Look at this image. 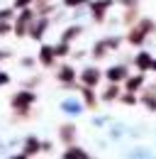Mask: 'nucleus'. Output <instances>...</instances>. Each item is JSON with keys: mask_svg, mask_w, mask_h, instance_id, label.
I'll return each mask as SVG.
<instances>
[{"mask_svg": "<svg viewBox=\"0 0 156 159\" xmlns=\"http://www.w3.org/2000/svg\"><path fill=\"white\" fill-rule=\"evenodd\" d=\"M119 93H122L119 83H112V81H110V86L102 91V96H100V98L105 100V103H112V100H119Z\"/></svg>", "mask_w": 156, "mask_h": 159, "instance_id": "nucleus-10", "label": "nucleus"}, {"mask_svg": "<svg viewBox=\"0 0 156 159\" xmlns=\"http://www.w3.org/2000/svg\"><path fill=\"white\" fill-rule=\"evenodd\" d=\"M127 76H129V71H127L124 64H115V66H110V69L105 71V79L112 81V83H122Z\"/></svg>", "mask_w": 156, "mask_h": 159, "instance_id": "nucleus-5", "label": "nucleus"}, {"mask_svg": "<svg viewBox=\"0 0 156 159\" xmlns=\"http://www.w3.org/2000/svg\"><path fill=\"white\" fill-rule=\"evenodd\" d=\"M7 32H10V25H7L5 20H0V37H2V34H7Z\"/></svg>", "mask_w": 156, "mask_h": 159, "instance_id": "nucleus-26", "label": "nucleus"}, {"mask_svg": "<svg viewBox=\"0 0 156 159\" xmlns=\"http://www.w3.org/2000/svg\"><path fill=\"white\" fill-rule=\"evenodd\" d=\"M56 76H58V81H61V83H73V79H76V71H73L71 66H61Z\"/></svg>", "mask_w": 156, "mask_h": 159, "instance_id": "nucleus-15", "label": "nucleus"}, {"mask_svg": "<svg viewBox=\"0 0 156 159\" xmlns=\"http://www.w3.org/2000/svg\"><path fill=\"white\" fill-rule=\"evenodd\" d=\"M139 100L146 105V110L156 113V86H151V88H149V91H146V93H144V96H141Z\"/></svg>", "mask_w": 156, "mask_h": 159, "instance_id": "nucleus-12", "label": "nucleus"}, {"mask_svg": "<svg viewBox=\"0 0 156 159\" xmlns=\"http://www.w3.org/2000/svg\"><path fill=\"white\" fill-rule=\"evenodd\" d=\"M54 57H56V54H54V47H41V49H39V61H41L44 66H51V64H54Z\"/></svg>", "mask_w": 156, "mask_h": 159, "instance_id": "nucleus-14", "label": "nucleus"}, {"mask_svg": "<svg viewBox=\"0 0 156 159\" xmlns=\"http://www.w3.org/2000/svg\"><path fill=\"white\" fill-rule=\"evenodd\" d=\"M73 135H76V127H73V125H66V127H61V135H58V137H61V142L68 144V142L73 139Z\"/></svg>", "mask_w": 156, "mask_h": 159, "instance_id": "nucleus-19", "label": "nucleus"}, {"mask_svg": "<svg viewBox=\"0 0 156 159\" xmlns=\"http://www.w3.org/2000/svg\"><path fill=\"white\" fill-rule=\"evenodd\" d=\"M80 32H83V27H80V25H78V27L73 25V27H68V30L63 32V37H61V39H63V42H71V39H76Z\"/></svg>", "mask_w": 156, "mask_h": 159, "instance_id": "nucleus-20", "label": "nucleus"}, {"mask_svg": "<svg viewBox=\"0 0 156 159\" xmlns=\"http://www.w3.org/2000/svg\"><path fill=\"white\" fill-rule=\"evenodd\" d=\"M54 54H56V57H66V54H68V42L61 39V44L54 47Z\"/></svg>", "mask_w": 156, "mask_h": 159, "instance_id": "nucleus-23", "label": "nucleus"}, {"mask_svg": "<svg viewBox=\"0 0 156 159\" xmlns=\"http://www.w3.org/2000/svg\"><path fill=\"white\" fill-rule=\"evenodd\" d=\"M32 0H15V7H27Z\"/></svg>", "mask_w": 156, "mask_h": 159, "instance_id": "nucleus-27", "label": "nucleus"}, {"mask_svg": "<svg viewBox=\"0 0 156 159\" xmlns=\"http://www.w3.org/2000/svg\"><path fill=\"white\" fill-rule=\"evenodd\" d=\"M119 103H124V105H134V103H136V93H129V91H124V96L119 93Z\"/></svg>", "mask_w": 156, "mask_h": 159, "instance_id": "nucleus-22", "label": "nucleus"}, {"mask_svg": "<svg viewBox=\"0 0 156 159\" xmlns=\"http://www.w3.org/2000/svg\"><path fill=\"white\" fill-rule=\"evenodd\" d=\"M115 5V0H95L90 2V12H93V20L95 22H105V12Z\"/></svg>", "mask_w": 156, "mask_h": 159, "instance_id": "nucleus-3", "label": "nucleus"}, {"mask_svg": "<svg viewBox=\"0 0 156 159\" xmlns=\"http://www.w3.org/2000/svg\"><path fill=\"white\" fill-rule=\"evenodd\" d=\"M5 57H7V54H5V52H0V59H5Z\"/></svg>", "mask_w": 156, "mask_h": 159, "instance_id": "nucleus-30", "label": "nucleus"}, {"mask_svg": "<svg viewBox=\"0 0 156 159\" xmlns=\"http://www.w3.org/2000/svg\"><path fill=\"white\" fill-rule=\"evenodd\" d=\"M100 79H102V74L98 69H93V66H88V69L80 71V83H85V86H93L95 88L98 83H100Z\"/></svg>", "mask_w": 156, "mask_h": 159, "instance_id": "nucleus-6", "label": "nucleus"}, {"mask_svg": "<svg viewBox=\"0 0 156 159\" xmlns=\"http://www.w3.org/2000/svg\"><path fill=\"white\" fill-rule=\"evenodd\" d=\"M39 149H41L39 139L37 137H27V142H24V152H22L20 157H32V154H37Z\"/></svg>", "mask_w": 156, "mask_h": 159, "instance_id": "nucleus-13", "label": "nucleus"}, {"mask_svg": "<svg viewBox=\"0 0 156 159\" xmlns=\"http://www.w3.org/2000/svg\"><path fill=\"white\" fill-rule=\"evenodd\" d=\"M34 98H37V96H34L32 91H20V93L12 96V108H15L17 113H24V110L34 103Z\"/></svg>", "mask_w": 156, "mask_h": 159, "instance_id": "nucleus-2", "label": "nucleus"}, {"mask_svg": "<svg viewBox=\"0 0 156 159\" xmlns=\"http://www.w3.org/2000/svg\"><path fill=\"white\" fill-rule=\"evenodd\" d=\"M63 110H66L68 115H78V113L83 110V105L76 103V100H66V103H63Z\"/></svg>", "mask_w": 156, "mask_h": 159, "instance_id": "nucleus-18", "label": "nucleus"}, {"mask_svg": "<svg viewBox=\"0 0 156 159\" xmlns=\"http://www.w3.org/2000/svg\"><path fill=\"white\" fill-rule=\"evenodd\" d=\"M105 44H107V49H110V52H117V49H119V44H122V39H119V37H105Z\"/></svg>", "mask_w": 156, "mask_h": 159, "instance_id": "nucleus-21", "label": "nucleus"}, {"mask_svg": "<svg viewBox=\"0 0 156 159\" xmlns=\"http://www.w3.org/2000/svg\"><path fill=\"white\" fill-rule=\"evenodd\" d=\"M151 61H154V57L149 52H136V57H134L136 71H151Z\"/></svg>", "mask_w": 156, "mask_h": 159, "instance_id": "nucleus-7", "label": "nucleus"}, {"mask_svg": "<svg viewBox=\"0 0 156 159\" xmlns=\"http://www.w3.org/2000/svg\"><path fill=\"white\" fill-rule=\"evenodd\" d=\"M5 83H10V76L7 74H0V86H5Z\"/></svg>", "mask_w": 156, "mask_h": 159, "instance_id": "nucleus-28", "label": "nucleus"}, {"mask_svg": "<svg viewBox=\"0 0 156 159\" xmlns=\"http://www.w3.org/2000/svg\"><path fill=\"white\" fill-rule=\"evenodd\" d=\"M10 17H12V10H10V7L0 10V20H10Z\"/></svg>", "mask_w": 156, "mask_h": 159, "instance_id": "nucleus-25", "label": "nucleus"}, {"mask_svg": "<svg viewBox=\"0 0 156 159\" xmlns=\"http://www.w3.org/2000/svg\"><path fill=\"white\" fill-rule=\"evenodd\" d=\"M141 86H144V71H139L136 76H127L124 79V91H129V93H136Z\"/></svg>", "mask_w": 156, "mask_h": 159, "instance_id": "nucleus-8", "label": "nucleus"}, {"mask_svg": "<svg viewBox=\"0 0 156 159\" xmlns=\"http://www.w3.org/2000/svg\"><path fill=\"white\" fill-rule=\"evenodd\" d=\"M154 30H156V25H154L151 20H136V25H132V27H129L127 42H129L132 47H141V44L146 42V37H149Z\"/></svg>", "mask_w": 156, "mask_h": 159, "instance_id": "nucleus-1", "label": "nucleus"}, {"mask_svg": "<svg viewBox=\"0 0 156 159\" xmlns=\"http://www.w3.org/2000/svg\"><path fill=\"white\" fill-rule=\"evenodd\" d=\"M151 71H156V57H154V61H151Z\"/></svg>", "mask_w": 156, "mask_h": 159, "instance_id": "nucleus-29", "label": "nucleus"}, {"mask_svg": "<svg viewBox=\"0 0 156 159\" xmlns=\"http://www.w3.org/2000/svg\"><path fill=\"white\" fill-rule=\"evenodd\" d=\"M80 96H83V100H85L88 108H95V105H98V98H95V93H93V86L80 83Z\"/></svg>", "mask_w": 156, "mask_h": 159, "instance_id": "nucleus-11", "label": "nucleus"}, {"mask_svg": "<svg viewBox=\"0 0 156 159\" xmlns=\"http://www.w3.org/2000/svg\"><path fill=\"white\" fill-rule=\"evenodd\" d=\"M34 20V12L29 10V7H22V15L17 17V22H15V34L17 37H24L27 34V25Z\"/></svg>", "mask_w": 156, "mask_h": 159, "instance_id": "nucleus-4", "label": "nucleus"}, {"mask_svg": "<svg viewBox=\"0 0 156 159\" xmlns=\"http://www.w3.org/2000/svg\"><path fill=\"white\" fill-rule=\"evenodd\" d=\"M107 54H110V49H107V44L102 39L93 44V57H95V59H102V57H107Z\"/></svg>", "mask_w": 156, "mask_h": 159, "instance_id": "nucleus-17", "label": "nucleus"}, {"mask_svg": "<svg viewBox=\"0 0 156 159\" xmlns=\"http://www.w3.org/2000/svg\"><path fill=\"white\" fill-rule=\"evenodd\" d=\"M46 27H49V20H46V17L37 20L32 27H29V37H32V39H41V37H44V32H46Z\"/></svg>", "mask_w": 156, "mask_h": 159, "instance_id": "nucleus-9", "label": "nucleus"}, {"mask_svg": "<svg viewBox=\"0 0 156 159\" xmlns=\"http://www.w3.org/2000/svg\"><path fill=\"white\" fill-rule=\"evenodd\" d=\"M85 157H88V152L80 149V147H68L63 152V159H85Z\"/></svg>", "mask_w": 156, "mask_h": 159, "instance_id": "nucleus-16", "label": "nucleus"}, {"mask_svg": "<svg viewBox=\"0 0 156 159\" xmlns=\"http://www.w3.org/2000/svg\"><path fill=\"white\" fill-rule=\"evenodd\" d=\"M88 0H63V5L66 7H78V5H85Z\"/></svg>", "mask_w": 156, "mask_h": 159, "instance_id": "nucleus-24", "label": "nucleus"}]
</instances>
